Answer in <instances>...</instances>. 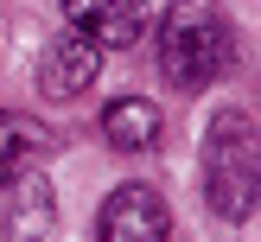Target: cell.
Instances as JSON below:
<instances>
[{"mask_svg": "<svg viewBox=\"0 0 261 242\" xmlns=\"http://www.w3.org/2000/svg\"><path fill=\"white\" fill-rule=\"evenodd\" d=\"M236 58V32H229V13L217 0H172L160 19V70L166 83L191 89H211L217 76L229 70Z\"/></svg>", "mask_w": 261, "mask_h": 242, "instance_id": "cell-1", "label": "cell"}, {"mask_svg": "<svg viewBox=\"0 0 261 242\" xmlns=\"http://www.w3.org/2000/svg\"><path fill=\"white\" fill-rule=\"evenodd\" d=\"M51 229H58V191H51L45 172L25 166L7 185V223H0V236L7 242H45Z\"/></svg>", "mask_w": 261, "mask_h": 242, "instance_id": "cell-6", "label": "cell"}, {"mask_svg": "<svg viewBox=\"0 0 261 242\" xmlns=\"http://www.w3.org/2000/svg\"><path fill=\"white\" fill-rule=\"evenodd\" d=\"M102 70V45L89 32H58L45 45V58H38V89H45L51 102H76L89 83H96Z\"/></svg>", "mask_w": 261, "mask_h": 242, "instance_id": "cell-4", "label": "cell"}, {"mask_svg": "<svg viewBox=\"0 0 261 242\" xmlns=\"http://www.w3.org/2000/svg\"><path fill=\"white\" fill-rule=\"evenodd\" d=\"M204 198H211V210L223 217V223H249L255 217V198H261V140H255V115L249 109H223L211 115V127H204Z\"/></svg>", "mask_w": 261, "mask_h": 242, "instance_id": "cell-2", "label": "cell"}, {"mask_svg": "<svg viewBox=\"0 0 261 242\" xmlns=\"http://www.w3.org/2000/svg\"><path fill=\"white\" fill-rule=\"evenodd\" d=\"M45 147H51V127H38L32 115H19V109H0V191H7Z\"/></svg>", "mask_w": 261, "mask_h": 242, "instance_id": "cell-8", "label": "cell"}, {"mask_svg": "<svg viewBox=\"0 0 261 242\" xmlns=\"http://www.w3.org/2000/svg\"><path fill=\"white\" fill-rule=\"evenodd\" d=\"M172 210L153 185H115L96 210V242H166Z\"/></svg>", "mask_w": 261, "mask_h": 242, "instance_id": "cell-3", "label": "cell"}, {"mask_svg": "<svg viewBox=\"0 0 261 242\" xmlns=\"http://www.w3.org/2000/svg\"><path fill=\"white\" fill-rule=\"evenodd\" d=\"M58 7L70 13V25L89 32L102 51H127V45H140V32H153L147 0H58Z\"/></svg>", "mask_w": 261, "mask_h": 242, "instance_id": "cell-5", "label": "cell"}, {"mask_svg": "<svg viewBox=\"0 0 261 242\" xmlns=\"http://www.w3.org/2000/svg\"><path fill=\"white\" fill-rule=\"evenodd\" d=\"M102 140H109L115 153H147L153 140H160V102L115 96L109 109H102Z\"/></svg>", "mask_w": 261, "mask_h": 242, "instance_id": "cell-7", "label": "cell"}]
</instances>
